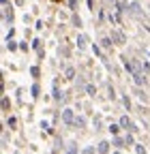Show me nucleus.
<instances>
[{
  "instance_id": "obj_1",
  "label": "nucleus",
  "mask_w": 150,
  "mask_h": 154,
  "mask_svg": "<svg viewBox=\"0 0 150 154\" xmlns=\"http://www.w3.org/2000/svg\"><path fill=\"white\" fill-rule=\"evenodd\" d=\"M127 13H129L131 17H135V19H144V17H146V13H144V9H142V5L137 2V0H129Z\"/></svg>"
},
{
  "instance_id": "obj_2",
  "label": "nucleus",
  "mask_w": 150,
  "mask_h": 154,
  "mask_svg": "<svg viewBox=\"0 0 150 154\" xmlns=\"http://www.w3.org/2000/svg\"><path fill=\"white\" fill-rule=\"evenodd\" d=\"M120 60H122V66H124V71H127L129 75H135V73L139 71V64H137V60H131L129 56H122Z\"/></svg>"
},
{
  "instance_id": "obj_3",
  "label": "nucleus",
  "mask_w": 150,
  "mask_h": 154,
  "mask_svg": "<svg viewBox=\"0 0 150 154\" xmlns=\"http://www.w3.org/2000/svg\"><path fill=\"white\" fill-rule=\"evenodd\" d=\"M75 109H71V107H64L62 109V113H60V118H62V124L64 126H73L75 124Z\"/></svg>"
},
{
  "instance_id": "obj_4",
  "label": "nucleus",
  "mask_w": 150,
  "mask_h": 154,
  "mask_svg": "<svg viewBox=\"0 0 150 154\" xmlns=\"http://www.w3.org/2000/svg\"><path fill=\"white\" fill-rule=\"evenodd\" d=\"M52 99H54L56 103H64V92L58 90V79L52 82Z\"/></svg>"
},
{
  "instance_id": "obj_5",
  "label": "nucleus",
  "mask_w": 150,
  "mask_h": 154,
  "mask_svg": "<svg viewBox=\"0 0 150 154\" xmlns=\"http://www.w3.org/2000/svg\"><path fill=\"white\" fill-rule=\"evenodd\" d=\"M131 77H133V84H135L137 88H146L148 77H146V73H144V71H137L135 75H131Z\"/></svg>"
},
{
  "instance_id": "obj_6",
  "label": "nucleus",
  "mask_w": 150,
  "mask_h": 154,
  "mask_svg": "<svg viewBox=\"0 0 150 154\" xmlns=\"http://www.w3.org/2000/svg\"><path fill=\"white\" fill-rule=\"evenodd\" d=\"M111 148H116V150H124V148H127V139H124V135H111Z\"/></svg>"
},
{
  "instance_id": "obj_7",
  "label": "nucleus",
  "mask_w": 150,
  "mask_h": 154,
  "mask_svg": "<svg viewBox=\"0 0 150 154\" xmlns=\"http://www.w3.org/2000/svg\"><path fill=\"white\" fill-rule=\"evenodd\" d=\"M111 38H114V43H118V45H124L127 43V36H124V32L122 30H111V34H109Z\"/></svg>"
},
{
  "instance_id": "obj_8",
  "label": "nucleus",
  "mask_w": 150,
  "mask_h": 154,
  "mask_svg": "<svg viewBox=\"0 0 150 154\" xmlns=\"http://www.w3.org/2000/svg\"><path fill=\"white\" fill-rule=\"evenodd\" d=\"M118 124H120V126H122L124 131H131V128H133V124H135V122L131 120L129 116H120V120H118Z\"/></svg>"
},
{
  "instance_id": "obj_9",
  "label": "nucleus",
  "mask_w": 150,
  "mask_h": 154,
  "mask_svg": "<svg viewBox=\"0 0 150 154\" xmlns=\"http://www.w3.org/2000/svg\"><path fill=\"white\" fill-rule=\"evenodd\" d=\"M109 148H111V141H107V139H103V141L97 143V152L99 154H109Z\"/></svg>"
},
{
  "instance_id": "obj_10",
  "label": "nucleus",
  "mask_w": 150,
  "mask_h": 154,
  "mask_svg": "<svg viewBox=\"0 0 150 154\" xmlns=\"http://www.w3.org/2000/svg\"><path fill=\"white\" fill-rule=\"evenodd\" d=\"M86 124H88L86 116H82V113L75 116V124H73V128H86Z\"/></svg>"
},
{
  "instance_id": "obj_11",
  "label": "nucleus",
  "mask_w": 150,
  "mask_h": 154,
  "mask_svg": "<svg viewBox=\"0 0 150 154\" xmlns=\"http://www.w3.org/2000/svg\"><path fill=\"white\" fill-rule=\"evenodd\" d=\"M75 43H77V49H86V47H88V36L80 32V34H77V41H75Z\"/></svg>"
},
{
  "instance_id": "obj_12",
  "label": "nucleus",
  "mask_w": 150,
  "mask_h": 154,
  "mask_svg": "<svg viewBox=\"0 0 150 154\" xmlns=\"http://www.w3.org/2000/svg\"><path fill=\"white\" fill-rule=\"evenodd\" d=\"M0 109H2L5 113L11 111V101H9V96H7V94H2V99H0Z\"/></svg>"
},
{
  "instance_id": "obj_13",
  "label": "nucleus",
  "mask_w": 150,
  "mask_h": 154,
  "mask_svg": "<svg viewBox=\"0 0 150 154\" xmlns=\"http://www.w3.org/2000/svg\"><path fill=\"white\" fill-rule=\"evenodd\" d=\"M124 139H127V148H133V146L137 143V141H135V133H131V131H127Z\"/></svg>"
},
{
  "instance_id": "obj_14",
  "label": "nucleus",
  "mask_w": 150,
  "mask_h": 154,
  "mask_svg": "<svg viewBox=\"0 0 150 154\" xmlns=\"http://www.w3.org/2000/svg\"><path fill=\"white\" fill-rule=\"evenodd\" d=\"M30 96H32V99H39V96H41V86L36 84V82L30 86Z\"/></svg>"
},
{
  "instance_id": "obj_15",
  "label": "nucleus",
  "mask_w": 150,
  "mask_h": 154,
  "mask_svg": "<svg viewBox=\"0 0 150 154\" xmlns=\"http://www.w3.org/2000/svg\"><path fill=\"white\" fill-rule=\"evenodd\" d=\"M5 43H7V49L9 51H17V49H20V43L13 41V38H5Z\"/></svg>"
},
{
  "instance_id": "obj_16",
  "label": "nucleus",
  "mask_w": 150,
  "mask_h": 154,
  "mask_svg": "<svg viewBox=\"0 0 150 154\" xmlns=\"http://www.w3.org/2000/svg\"><path fill=\"white\" fill-rule=\"evenodd\" d=\"M148 60H150V58L146 56L144 60H139V62H137V64H139V71H144V73H150V62H148Z\"/></svg>"
},
{
  "instance_id": "obj_17",
  "label": "nucleus",
  "mask_w": 150,
  "mask_h": 154,
  "mask_svg": "<svg viewBox=\"0 0 150 154\" xmlns=\"http://www.w3.org/2000/svg\"><path fill=\"white\" fill-rule=\"evenodd\" d=\"M111 45H114V38H111V36H103L101 38V47L103 49H111Z\"/></svg>"
},
{
  "instance_id": "obj_18",
  "label": "nucleus",
  "mask_w": 150,
  "mask_h": 154,
  "mask_svg": "<svg viewBox=\"0 0 150 154\" xmlns=\"http://www.w3.org/2000/svg\"><path fill=\"white\" fill-rule=\"evenodd\" d=\"M64 77H67V79H71V82H73L75 77H77V71H75L73 66H67V69H64Z\"/></svg>"
},
{
  "instance_id": "obj_19",
  "label": "nucleus",
  "mask_w": 150,
  "mask_h": 154,
  "mask_svg": "<svg viewBox=\"0 0 150 154\" xmlns=\"http://www.w3.org/2000/svg\"><path fill=\"white\" fill-rule=\"evenodd\" d=\"M107 131H109V135H120L122 126H120V124H114V122H111V124L107 126Z\"/></svg>"
},
{
  "instance_id": "obj_20",
  "label": "nucleus",
  "mask_w": 150,
  "mask_h": 154,
  "mask_svg": "<svg viewBox=\"0 0 150 154\" xmlns=\"http://www.w3.org/2000/svg\"><path fill=\"white\" fill-rule=\"evenodd\" d=\"M71 24H73L75 28H82V17L75 13V11H73V15H71Z\"/></svg>"
},
{
  "instance_id": "obj_21",
  "label": "nucleus",
  "mask_w": 150,
  "mask_h": 154,
  "mask_svg": "<svg viewBox=\"0 0 150 154\" xmlns=\"http://www.w3.org/2000/svg\"><path fill=\"white\" fill-rule=\"evenodd\" d=\"M135 94L139 96V101H142V103H148V92H146L144 88H137V90H135Z\"/></svg>"
},
{
  "instance_id": "obj_22",
  "label": "nucleus",
  "mask_w": 150,
  "mask_h": 154,
  "mask_svg": "<svg viewBox=\"0 0 150 154\" xmlns=\"http://www.w3.org/2000/svg\"><path fill=\"white\" fill-rule=\"evenodd\" d=\"M5 126H9V128H15V126H17V118H15V116H9V118L5 120Z\"/></svg>"
},
{
  "instance_id": "obj_23",
  "label": "nucleus",
  "mask_w": 150,
  "mask_h": 154,
  "mask_svg": "<svg viewBox=\"0 0 150 154\" xmlns=\"http://www.w3.org/2000/svg\"><path fill=\"white\" fill-rule=\"evenodd\" d=\"M80 152H82V150L77 148V143H69V146H67V154H80Z\"/></svg>"
},
{
  "instance_id": "obj_24",
  "label": "nucleus",
  "mask_w": 150,
  "mask_h": 154,
  "mask_svg": "<svg viewBox=\"0 0 150 154\" xmlns=\"http://www.w3.org/2000/svg\"><path fill=\"white\" fill-rule=\"evenodd\" d=\"M120 101H122L124 109H127V111H131V99H129V94H122V96H120Z\"/></svg>"
},
{
  "instance_id": "obj_25",
  "label": "nucleus",
  "mask_w": 150,
  "mask_h": 154,
  "mask_svg": "<svg viewBox=\"0 0 150 154\" xmlns=\"http://www.w3.org/2000/svg\"><path fill=\"white\" fill-rule=\"evenodd\" d=\"M30 75L34 77V79H39V77H41V69L36 66V64H32V66H30Z\"/></svg>"
},
{
  "instance_id": "obj_26",
  "label": "nucleus",
  "mask_w": 150,
  "mask_h": 154,
  "mask_svg": "<svg viewBox=\"0 0 150 154\" xmlns=\"http://www.w3.org/2000/svg\"><path fill=\"white\" fill-rule=\"evenodd\" d=\"M90 49H92V54H95L97 58H103V51H101V45H97V43H92V47H90Z\"/></svg>"
},
{
  "instance_id": "obj_27",
  "label": "nucleus",
  "mask_w": 150,
  "mask_h": 154,
  "mask_svg": "<svg viewBox=\"0 0 150 154\" xmlns=\"http://www.w3.org/2000/svg\"><path fill=\"white\" fill-rule=\"evenodd\" d=\"M84 90L88 92V96H95V94H97V86H92V84H86Z\"/></svg>"
},
{
  "instance_id": "obj_28",
  "label": "nucleus",
  "mask_w": 150,
  "mask_h": 154,
  "mask_svg": "<svg viewBox=\"0 0 150 154\" xmlns=\"http://www.w3.org/2000/svg\"><path fill=\"white\" fill-rule=\"evenodd\" d=\"M80 154H99V152H97V148H95V146H86Z\"/></svg>"
},
{
  "instance_id": "obj_29",
  "label": "nucleus",
  "mask_w": 150,
  "mask_h": 154,
  "mask_svg": "<svg viewBox=\"0 0 150 154\" xmlns=\"http://www.w3.org/2000/svg\"><path fill=\"white\" fill-rule=\"evenodd\" d=\"M41 128H43V131H45V133H49V135H56V131H54V128H52V126H49V124H47V122H45V120H43V122H41Z\"/></svg>"
},
{
  "instance_id": "obj_30",
  "label": "nucleus",
  "mask_w": 150,
  "mask_h": 154,
  "mask_svg": "<svg viewBox=\"0 0 150 154\" xmlns=\"http://www.w3.org/2000/svg\"><path fill=\"white\" fill-rule=\"evenodd\" d=\"M133 148H135V154H148V152H146V146H144V143H135Z\"/></svg>"
},
{
  "instance_id": "obj_31",
  "label": "nucleus",
  "mask_w": 150,
  "mask_h": 154,
  "mask_svg": "<svg viewBox=\"0 0 150 154\" xmlns=\"http://www.w3.org/2000/svg\"><path fill=\"white\" fill-rule=\"evenodd\" d=\"M54 139H56V148H64V141H62V137H60V135H54Z\"/></svg>"
},
{
  "instance_id": "obj_32",
  "label": "nucleus",
  "mask_w": 150,
  "mask_h": 154,
  "mask_svg": "<svg viewBox=\"0 0 150 154\" xmlns=\"http://www.w3.org/2000/svg\"><path fill=\"white\" fill-rule=\"evenodd\" d=\"M92 122H95V131H99V128H101V124H103V120H101V116H97V118L92 120Z\"/></svg>"
},
{
  "instance_id": "obj_33",
  "label": "nucleus",
  "mask_w": 150,
  "mask_h": 154,
  "mask_svg": "<svg viewBox=\"0 0 150 154\" xmlns=\"http://www.w3.org/2000/svg\"><path fill=\"white\" fill-rule=\"evenodd\" d=\"M32 49H36V51L43 49V47H41V38H34V41H32Z\"/></svg>"
},
{
  "instance_id": "obj_34",
  "label": "nucleus",
  "mask_w": 150,
  "mask_h": 154,
  "mask_svg": "<svg viewBox=\"0 0 150 154\" xmlns=\"http://www.w3.org/2000/svg\"><path fill=\"white\" fill-rule=\"evenodd\" d=\"M67 5H69L71 11H75V9H77V0H67Z\"/></svg>"
},
{
  "instance_id": "obj_35",
  "label": "nucleus",
  "mask_w": 150,
  "mask_h": 154,
  "mask_svg": "<svg viewBox=\"0 0 150 154\" xmlns=\"http://www.w3.org/2000/svg\"><path fill=\"white\" fill-rule=\"evenodd\" d=\"M86 7H88V11L95 13V0H86Z\"/></svg>"
},
{
  "instance_id": "obj_36",
  "label": "nucleus",
  "mask_w": 150,
  "mask_h": 154,
  "mask_svg": "<svg viewBox=\"0 0 150 154\" xmlns=\"http://www.w3.org/2000/svg\"><path fill=\"white\" fill-rule=\"evenodd\" d=\"M107 92H109V99L114 101V99H116V92H114V86H109V88H107Z\"/></svg>"
},
{
  "instance_id": "obj_37",
  "label": "nucleus",
  "mask_w": 150,
  "mask_h": 154,
  "mask_svg": "<svg viewBox=\"0 0 150 154\" xmlns=\"http://www.w3.org/2000/svg\"><path fill=\"white\" fill-rule=\"evenodd\" d=\"M20 49H22V51H28V49H30V45H28L26 41H22V43H20Z\"/></svg>"
},
{
  "instance_id": "obj_38",
  "label": "nucleus",
  "mask_w": 150,
  "mask_h": 154,
  "mask_svg": "<svg viewBox=\"0 0 150 154\" xmlns=\"http://www.w3.org/2000/svg\"><path fill=\"white\" fill-rule=\"evenodd\" d=\"M13 36H15V28H9V34H7L5 38H13Z\"/></svg>"
},
{
  "instance_id": "obj_39",
  "label": "nucleus",
  "mask_w": 150,
  "mask_h": 154,
  "mask_svg": "<svg viewBox=\"0 0 150 154\" xmlns=\"http://www.w3.org/2000/svg\"><path fill=\"white\" fill-rule=\"evenodd\" d=\"M144 28H146V32H150V22H146V19H144Z\"/></svg>"
},
{
  "instance_id": "obj_40",
  "label": "nucleus",
  "mask_w": 150,
  "mask_h": 154,
  "mask_svg": "<svg viewBox=\"0 0 150 154\" xmlns=\"http://www.w3.org/2000/svg\"><path fill=\"white\" fill-rule=\"evenodd\" d=\"M13 2H15L17 7H22V5H24V0H13Z\"/></svg>"
},
{
  "instance_id": "obj_41",
  "label": "nucleus",
  "mask_w": 150,
  "mask_h": 154,
  "mask_svg": "<svg viewBox=\"0 0 150 154\" xmlns=\"http://www.w3.org/2000/svg\"><path fill=\"white\" fill-rule=\"evenodd\" d=\"M0 5H2V7H7V5H9V0H0Z\"/></svg>"
},
{
  "instance_id": "obj_42",
  "label": "nucleus",
  "mask_w": 150,
  "mask_h": 154,
  "mask_svg": "<svg viewBox=\"0 0 150 154\" xmlns=\"http://www.w3.org/2000/svg\"><path fill=\"white\" fill-rule=\"evenodd\" d=\"M111 154H122V152H120V150H116V148H114V152H111Z\"/></svg>"
},
{
  "instance_id": "obj_43",
  "label": "nucleus",
  "mask_w": 150,
  "mask_h": 154,
  "mask_svg": "<svg viewBox=\"0 0 150 154\" xmlns=\"http://www.w3.org/2000/svg\"><path fill=\"white\" fill-rule=\"evenodd\" d=\"M146 56H148V58H150V49H146Z\"/></svg>"
},
{
  "instance_id": "obj_44",
  "label": "nucleus",
  "mask_w": 150,
  "mask_h": 154,
  "mask_svg": "<svg viewBox=\"0 0 150 154\" xmlns=\"http://www.w3.org/2000/svg\"><path fill=\"white\" fill-rule=\"evenodd\" d=\"M56 2H62V0H56Z\"/></svg>"
},
{
  "instance_id": "obj_45",
  "label": "nucleus",
  "mask_w": 150,
  "mask_h": 154,
  "mask_svg": "<svg viewBox=\"0 0 150 154\" xmlns=\"http://www.w3.org/2000/svg\"><path fill=\"white\" fill-rule=\"evenodd\" d=\"M148 9H150V7H148Z\"/></svg>"
}]
</instances>
